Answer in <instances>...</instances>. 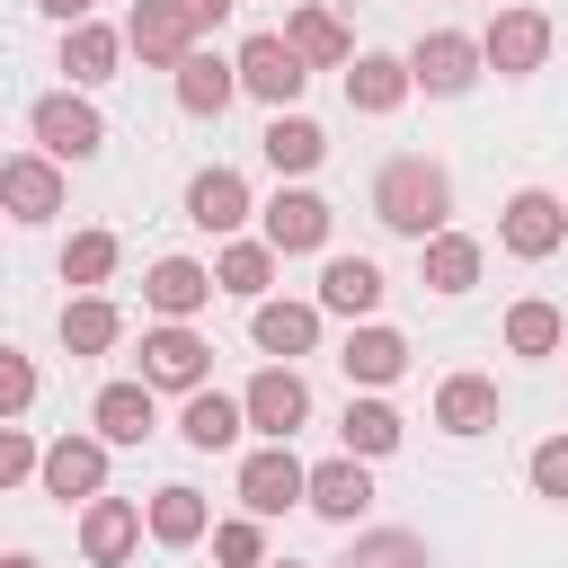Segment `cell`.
I'll return each instance as SVG.
<instances>
[{
  "label": "cell",
  "instance_id": "cell-25",
  "mask_svg": "<svg viewBox=\"0 0 568 568\" xmlns=\"http://www.w3.org/2000/svg\"><path fill=\"white\" fill-rule=\"evenodd\" d=\"M231 89H240V62H222V53H204V44L178 62V106H186V115H222Z\"/></svg>",
  "mask_w": 568,
  "mask_h": 568
},
{
  "label": "cell",
  "instance_id": "cell-44",
  "mask_svg": "<svg viewBox=\"0 0 568 568\" xmlns=\"http://www.w3.org/2000/svg\"><path fill=\"white\" fill-rule=\"evenodd\" d=\"M266 568H293V559H266Z\"/></svg>",
  "mask_w": 568,
  "mask_h": 568
},
{
  "label": "cell",
  "instance_id": "cell-43",
  "mask_svg": "<svg viewBox=\"0 0 568 568\" xmlns=\"http://www.w3.org/2000/svg\"><path fill=\"white\" fill-rule=\"evenodd\" d=\"M9 568H36V559H27V550H18V559H9Z\"/></svg>",
  "mask_w": 568,
  "mask_h": 568
},
{
  "label": "cell",
  "instance_id": "cell-2",
  "mask_svg": "<svg viewBox=\"0 0 568 568\" xmlns=\"http://www.w3.org/2000/svg\"><path fill=\"white\" fill-rule=\"evenodd\" d=\"M204 373H213V346H204L186 320L142 328V382H151V390H204Z\"/></svg>",
  "mask_w": 568,
  "mask_h": 568
},
{
  "label": "cell",
  "instance_id": "cell-39",
  "mask_svg": "<svg viewBox=\"0 0 568 568\" xmlns=\"http://www.w3.org/2000/svg\"><path fill=\"white\" fill-rule=\"evenodd\" d=\"M532 488H541L550 506H568V435H550V444H532Z\"/></svg>",
  "mask_w": 568,
  "mask_h": 568
},
{
  "label": "cell",
  "instance_id": "cell-27",
  "mask_svg": "<svg viewBox=\"0 0 568 568\" xmlns=\"http://www.w3.org/2000/svg\"><path fill=\"white\" fill-rule=\"evenodd\" d=\"M89 417H98V435H106V444H142V435L160 426V408H151V382H106Z\"/></svg>",
  "mask_w": 568,
  "mask_h": 568
},
{
  "label": "cell",
  "instance_id": "cell-21",
  "mask_svg": "<svg viewBox=\"0 0 568 568\" xmlns=\"http://www.w3.org/2000/svg\"><path fill=\"white\" fill-rule=\"evenodd\" d=\"M133 541H142V506H124V497H89V506H80V550H89L98 568H115Z\"/></svg>",
  "mask_w": 568,
  "mask_h": 568
},
{
  "label": "cell",
  "instance_id": "cell-32",
  "mask_svg": "<svg viewBox=\"0 0 568 568\" xmlns=\"http://www.w3.org/2000/svg\"><path fill=\"white\" fill-rule=\"evenodd\" d=\"M337 435H346V453H364V462H382V453L399 444V408H390V399H346V417H337Z\"/></svg>",
  "mask_w": 568,
  "mask_h": 568
},
{
  "label": "cell",
  "instance_id": "cell-28",
  "mask_svg": "<svg viewBox=\"0 0 568 568\" xmlns=\"http://www.w3.org/2000/svg\"><path fill=\"white\" fill-rule=\"evenodd\" d=\"M240 426H248V399H222V390H186V417H178V435H186L195 453H222V444H240Z\"/></svg>",
  "mask_w": 568,
  "mask_h": 568
},
{
  "label": "cell",
  "instance_id": "cell-34",
  "mask_svg": "<svg viewBox=\"0 0 568 568\" xmlns=\"http://www.w3.org/2000/svg\"><path fill=\"white\" fill-rule=\"evenodd\" d=\"M106 275H115V231H71V248H62V284L98 293Z\"/></svg>",
  "mask_w": 568,
  "mask_h": 568
},
{
  "label": "cell",
  "instance_id": "cell-42",
  "mask_svg": "<svg viewBox=\"0 0 568 568\" xmlns=\"http://www.w3.org/2000/svg\"><path fill=\"white\" fill-rule=\"evenodd\" d=\"M186 18H195V27H222V18H231V0H186Z\"/></svg>",
  "mask_w": 568,
  "mask_h": 568
},
{
  "label": "cell",
  "instance_id": "cell-33",
  "mask_svg": "<svg viewBox=\"0 0 568 568\" xmlns=\"http://www.w3.org/2000/svg\"><path fill=\"white\" fill-rule=\"evenodd\" d=\"M204 488H160L151 497V541H169V550H186V541H204Z\"/></svg>",
  "mask_w": 568,
  "mask_h": 568
},
{
  "label": "cell",
  "instance_id": "cell-17",
  "mask_svg": "<svg viewBox=\"0 0 568 568\" xmlns=\"http://www.w3.org/2000/svg\"><path fill=\"white\" fill-rule=\"evenodd\" d=\"M382 293H390V284H382V266H373V257H328V266H320V311L373 320V311H382Z\"/></svg>",
  "mask_w": 568,
  "mask_h": 568
},
{
  "label": "cell",
  "instance_id": "cell-23",
  "mask_svg": "<svg viewBox=\"0 0 568 568\" xmlns=\"http://www.w3.org/2000/svg\"><path fill=\"white\" fill-rule=\"evenodd\" d=\"M186 222H195V231H240V222H248V178H240V169H204V178L186 186Z\"/></svg>",
  "mask_w": 568,
  "mask_h": 568
},
{
  "label": "cell",
  "instance_id": "cell-1",
  "mask_svg": "<svg viewBox=\"0 0 568 568\" xmlns=\"http://www.w3.org/2000/svg\"><path fill=\"white\" fill-rule=\"evenodd\" d=\"M373 213H382L399 240H435V231L453 222V178L408 151V160H390V169L373 178Z\"/></svg>",
  "mask_w": 568,
  "mask_h": 568
},
{
  "label": "cell",
  "instance_id": "cell-7",
  "mask_svg": "<svg viewBox=\"0 0 568 568\" xmlns=\"http://www.w3.org/2000/svg\"><path fill=\"white\" fill-rule=\"evenodd\" d=\"M36 142L53 151V160H89L98 142H106V115L89 106V98H71V89H53V98H36Z\"/></svg>",
  "mask_w": 568,
  "mask_h": 568
},
{
  "label": "cell",
  "instance_id": "cell-8",
  "mask_svg": "<svg viewBox=\"0 0 568 568\" xmlns=\"http://www.w3.org/2000/svg\"><path fill=\"white\" fill-rule=\"evenodd\" d=\"M240 399H248V426H257L266 444H293V426L311 417V382H302L293 364H266V373H257Z\"/></svg>",
  "mask_w": 568,
  "mask_h": 568
},
{
  "label": "cell",
  "instance_id": "cell-6",
  "mask_svg": "<svg viewBox=\"0 0 568 568\" xmlns=\"http://www.w3.org/2000/svg\"><path fill=\"white\" fill-rule=\"evenodd\" d=\"M302 80H311V62L293 53V36H248V44H240V89H248V98L293 106V98H302Z\"/></svg>",
  "mask_w": 568,
  "mask_h": 568
},
{
  "label": "cell",
  "instance_id": "cell-3",
  "mask_svg": "<svg viewBox=\"0 0 568 568\" xmlns=\"http://www.w3.org/2000/svg\"><path fill=\"white\" fill-rule=\"evenodd\" d=\"M479 36H462V27H435V36H417L408 44V71H417V89L426 98H462L470 80H479Z\"/></svg>",
  "mask_w": 568,
  "mask_h": 568
},
{
  "label": "cell",
  "instance_id": "cell-4",
  "mask_svg": "<svg viewBox=\"0 0 568 568\" xmlns=\"http://www.w3.org/2000/svg\"><path fill=\"white\" fill-rule=\"evenodd\" d=\"M479 53H488L497 80H524V71L550 62V18H541V9H497L488 36H479Z\"/></svg>",
  "mask_w": 568,
  "mask_h": 568
},
{
  "label": "cell",
  "instance_id": "cell-13",
  "mask_svg": "<svg viewBox=\"0 0 568 568\" xmlns=\"http://www.w3.org/2000/svg\"><path fill=\"white\" fill-rule=\"evenodd\" d=\"M213 293H222V275H213V266H195V257H160V266H151V284H142V302H151L160 320H195Z\"/></svg>",
  "mask_w": 568,
  "mask_h": 568
},
{
  "label": "cell",
  "instance_id": "cell-15",
  "mask_svg": "<svg viewBox=\"0 0 568 568\" xmlns=\"http://www.w3.org/2000/svg\"><path fill=\"white\" fill-rule=\"evenodd\" d=\"M266 240H275L284 257L320 248V240H328V204H320L311 186H275V195H266Z\"/></svg>",
  "mask_w": 568,
  "mask_h": 568
},
{
  "label": "cell",
  "instance_id": "cell-29",
  "mask_svg": "<svg viewBox=\"0 0 568 568\" xmlns=\"http://www.w3.org/2000/svg\"><path fill=\"white\" fill-rule=\"evenodd\" d=\"M275 240H231L222 257H213V275H222V293H240V302H266V284H275Z\"/></svg>",
  "mask_w": 568,
  "mask_h": 568
},
{
  "label": "cell",
  "instance_id": "cell-36",
  "mask_svg": "<svg viewBox=\"0 0 568 568\" xmlns=\"http://www.w3.org/2000/svg\"><path fill=\"white\" fill-rule=\"evenodd\" d=\"M346 568H426V541L417 532H355Z\"/></svg>",
  "mask_w": 568,
  "mask_h": 568
},
{
  "label": "cell",
  "instance_id": "cell-31",
  "mask_svg": "<svg viewBox=\"0 0 568 568\" xmlns=\"http://www.w3.org/2000/svg\"><path fill=\"white\" fill-rule=\"evenodd\" d=\"M417 248H426V284H435V293H470V284H479V240L435 231V240H417Z\"/></svg>",
  "mask_w": 568,
  "mask_h": 568
},
{
  "label": "cell",
  "instance_id": "cell-11",
  "mask_svg": "<svg viewBox=\"0 0 568 568\" xmlns=\"http://www.w3.org/2000/svg\"><path fill=\"white\" fill-rule=\"evenodd\" d=\"M44 497H106V435H62V444H44Z\"/></svg>",
  "mask_w": 568,
  "mask_h": 568
},
{
  "label": "cell",
  "instance_id": "cell-9",
  "mask_svg": "<svg viewBox=\"0 0 568 568\" xmlns=\"http://www.w3.org/2000/svg\"><path fill=\"white\" fill-rule=\"evenodd\" d=\"M124 44H133L142 62H160V71H178V62L195 53V18H186V0H133Z\"/></svg>",
  "mask_w": 568,
  "mask_h": 568
},
{
  "label": "cell",
  "instance_id": "cell-22",
  "mask_svg": "<svg viewBox=\"0 0 568 568\" xmlns=\"http://www.w3.org/2000/svg\"><path fill=\"white\" fill-rule=\"evenodd\" d=\"M257 151H266V160H275L284 178H302V169H320V160H328V133H320L311 115L275 106V115H266V133H257Z\"/></svg>",
  "mask_w": 568,
  "mask_h": 568
},
{
  "label": "cell",
  "instance_id": "cell-38",
  "mask_svg": "<svg viewBox=\"0 0 568 568\" xmlns=\"http://www.w3.org/2000/svg\"><path fill=\"white\" fill-rule=\"evenodd\" d=\"M0 479H9V488H18V479H44V453H36V435H27L18 417L0 426Z\"/></svg>",
  "mask_w": 568,
  "mask_h": 568
},
{
  "label": "cell",
  "instance_id": "cell-41",
  "mask_svg": "<svg viewBox=\"0 0 568 568\" xmlns=\"http://www.w3.org/2000/svg\"><path fill=\"white\" fill-rule=\"evenodd\" d=\"M36 9H44V18H62V27H80V18L98 9V0H36Z\"/></svg>",
  "mask_w": 568,
  "mask_h": 568
},
{
  "label": "cell",
  "instance_id": "cell-30",
  "mask_svg": "<svg viewBox=\"0 0 568 568\" xmlns=\"http://www.w3.org/2000/svg\"><path fill=\"white\" fill-rule=\"evenodd\" d=\"M115 337H124V320H115L106 293H71V302H62V346H71V355H106Z\"/></svg>",
  "mask_w": 568,
  "mask_h": 568
},
{
  "label": "cell",
  "instance_id": "cell-12",
  "mask_svg": "<svg viewBox=\"0 0 568 568\" xmlns=\"http://www.w3.org/2000/svg\"><path fill=\"white\" fill-rule=\"evenodd\" d=\"M0 195H9V222H44V213H62V169H53V151H18V160H0Z\"/></svg>",
  "mask_w": 568,
  "mask_h": 568
},
{
  "label": "cell",
  "instance_id": "cell-24",
  "mask_svg": "<svg viewBox=\"0 0 568 568\" xmlns=\"http://www.w3.org/2000/svg\"><path fill=\"white\" fill-rule=\"evenodd\" d=\"M133 44L115 36V27H98V18H80L71 36H62V71L80 80V89H98V80H115V62H124Z\"/></svg>",
  "mask_w": 568,
  "mask_h": 568
},
{
  "label": "cell",
  "instance_id": "cell-35",
  "mask_svg": "<svg viewBox=\"0 0 568 568\" xmlns=\"http://www.w3.org/2000/svg\"><path fill=\"white\" fill-rule=\"evenodd\" d=\"M559 337H568V320H559L550 302H515V311H506V346H515V355H559Z\"/></svg>",
  "mask_w": 568,
  "mask_h": 568
},
{
  "label": "cell",
  "instance_id": "cell-5",
  "mask_svg": "<svg viewBox=\"0 0 568 568\" xmlns=\"http://www.w3.org/2000/svg\"><path fill=\"white\" fill-rule=\"evenodd\" d=\"M240 506L248 515H284V506H311V470L293 462V444H266L240 462Z\"/></svg>",
  "mask_w": 568,
  "mask_h": 568
},
{
  "label": "cell",
  "instance_id": "cell-19",
  "mask_svg": "<svg viewBox=\"0 0 568 568\" xmlns=\"http://www.w3.org/2000/svg\"><path fill=\"white\" fill-rule=\"evenodd\" d=\"M337 364H346V382L382 390V382H399V373H408V337H399V328H382V320H364V328L346 337V355H337Z\"/></svg>",
  "mask_w": 568,
  "mask_h": 568
},
{
  "label": "cell",
  "instance_id": "cell-20",
  "mask_svg": "<svg viewBox=\"0 0 568 568\" xmlns=\"http://www.w3.org/2000/svg\"><path fill=\"white\" fill-rule=\"evenodd\" d=\"M364 506H373L364 453H337V462H320V470H311V515H328V524H355Z\"/></svg>",
  "mask_w": 568,
  "mask_h": 568
},
{
  "label": "cell",
  "instance_id": "cell-26",
  "mask_svg": "<svg viewBox=\"0 0 568 568\" xmlns=\"http://www.w3.org/2000/svg\"><path fill=\"white\" fill-rule=\"evenodd\" d=\"M435 426H444V435H488V426H497V382L453 373V382L435 390Z\"/></svg>",
  "mask_w": 568,
  "mask_h": 568
},
{
  "label": "cell",
  "instance_id": "cell-14",
  "mask_svg": "<svg viewBox=\"0 0 568 568\" xmlns=\"http://www.w3.org/2000/svg\"><path fill=\"white\" fill-rule=\"evenodd\" d=\"M408 89H417L408 53H355V71H346V106H355V115H390Z\"/></svg>",
  "mask_w": 568,
  "mask_h": 568
},
{
  "label": "cell",
  "instance_id": "cell-40",
  "mask_svg": "<svg viewBox=\"0 0 568 568\" xmlns=\"http://www.w3.org/2000/svg\"><path fill=\"white\" fill-rule=\"evenodd\" d=\"M27 399H36V364L0 346V417H27Z\"/></svg>",
  "mask_w": 568,
  "mask_h": 568
},
{
  "label": "cell",
  "instance_id": "cell-10",
  "mask_svg": "<svg viewBox=\"0 0 568 568\" xmlns=\"http://www.w3.org/2000/svg\"><path fill=\"white\" fill-rule=\"evenodd\" d=\"M497 240H506L515 257H550V248L568 240V204H559V195H541V186H524V195H506Z\"/></svg>",
  "mask_w": 568,
  "mask_h": 568
},
{
  "label": "cell",
  "instance_id": "cell-16",
  "mask_svg": "<svg viewBox=\"0 0 568 568\" xmlns=\"http://www.w3.org/2000/svg\"><path fill=\"white\" fill-rule=\"evenodd\" d=\"M284 36H293V53H302L311 71H337V62H355V36H346V18H337L328 0H302Z\"/></svg>",
  "mask_w": 568,
  "mask_h": 568
},
{
  "label": "cell",
  "instance_id": "cell-18",
  "mask_svg": "<svg viewBox=\"0 0 568 568\" xmlns=\"http://www.w3.org/2000/svg\"><path fill=\"white\" fill-rule=\"evenodd\" d=\"M248 337H257V355H311L320 346V302H257V320H248Z\"/></svg>",
  "mask_w": 568,
  "mask_h": 568
},
{
  "label": "cell",
  "instance_id": "cell-37",
  "mask_svg": "<svg viewBox=\"0 0 568 568\" xmlns=\"http://www.w3.org/2000/svg\"><path fill=\"white\" fill-rule=\"evenodd\" d=\"M213 559H222V568H266V532H257V515L213 524Z\"/></svg>",
  "mask_w": 568,
  "mask_h": 568
}]
</instances>
